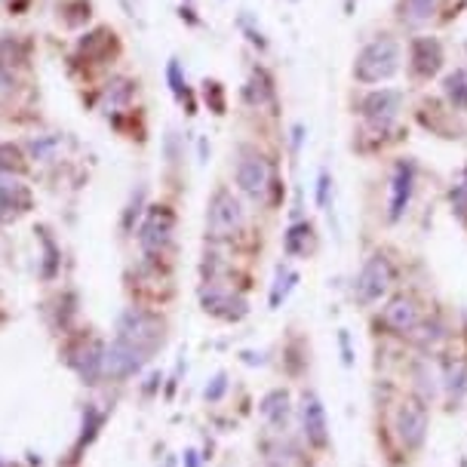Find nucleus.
Here are the masks:
<instances>
[{"instance_id": "nucleus-16", "label": "nucleus", "mask_w": 467, "mask_h": 467, "mask_svg": "<svg viewBox=\"0 0 467 467\" xmlns=\"http://www.w3.org/2000/svg\"><path fill=\"white\" fill-rule=\"evenodd\" d=\"M302 431L305 440L317 449H323L329 443V424H327V409H323L320 397L314 390L302 394Z\"/></svg>"}, {"instance_id": "nucleus-14", "label": "nucleus", "mask_w": 467, "mask_h": 467, "mask_svg": "<svg viewBox=\"0 0 467 467\" xmlns=\"http://www.w3.org/2000/svg\"><path fill=\"white\" fill-rule=\"evenodd\" d=\"M35 197L19 175H0V222H16L19 215L31 213Z\"/></svg>"}, {"instance_id": "nucleus-30", "label": "nucleus", "mask_w": 467, "mask_h": 467, "mask_svg": "<svg viewBox=\"0 0 467 467\" xmlns=\"http://www.w3.org/2000/svg\"><path fill=\"white\" fill-rule=\"evenodd\" d=\"M203 102L210 105L213 114L228 111V99H224V87L219 80H203Z\"/></svg>"}, {"instance_id": "nucleus-4", "label": "nucleus", "mask_w": 467, "mask_h": 467, "mask_svg": "<svg viewBox=\"0 0 467 467\" xmlns=\"http://www.w3.org/2000/svg\"><path fill=\"white\" fill-rule=\"evenodd\" d=\"M397 280V268L394 262L385 255V253H372L369 258L363 262L360 274L354 280V298L360 305H375L388 296L390 286Z\"/></svg>"}, {"instance_id": "nucleus-6", "label": "nucleus", "mask_w": 467, "mask_h": 467, "mask_svg": "<svg viewBox=\"0 0 467 467\" xmlns=\"http://www.w3.org/2000/svg\"><path fill=\"white\" fill-rule=\"evenodd\" d=\"M428 428H431V415H428L424 400L419 397L400 400V406L394 412V431H397L400 443L415 452V449H421L424 440H428Z\"/></svg>"}, {"instance_id": "nucleus-20", "label": "nucleus", "mask_w": 467, "mask_h": 467, "mask_svg": "<svg viewBox=\"0 0 467 467\" xmlns=\"http://www.w3.org/2000/svg\"><path fill=\"white\" fill-rule=\"evenodd\" d=\"M31 53H35V44H31L25 35H4L0 37V62L10 65V68L28 65Z\"/></svg>"}, {"instance_id": "nucleus-23", "label": "nucleus", "mask_w": 467, "mask_h": 467, "mask_svg": "<svg viewBox=\"0 0 467 467\" xmlns=\"http://www.w3.org/2000/svg\"><path fill=\"white\" fill-rule=\"evenodd\" d=\"M262 415L274 424V428H283L289 419V394L286 390L283 388L271 390V394L262 400Z\"/></svg>"}, {"instance_id": "nucleus-29", "label": "nucleus", "mask_w": 467, "mask_h": 467, "mask_svg": "<svg viewBox=\"0 0 467 467\" xmlns=\"http://www.w3.org/2000/svg\"><path fill=\"white\" fill-rule=\"evenodd\" d=\"M298 274L289 271V268H277V280H274V289H271V307H280V302H286V296L292 292V286H296Z\"/></svg>"}, {"instance_id": "nucleus-25", "label": "nucleus", "mask_w": 467, "mask_h": 467, "mask_svg": "<svg viewBox=\"0 0 467 467\" xmlns=\"http://www.w3.org/2000/svg\"><path fill=\"white\" fill-rule=\"evenodd\" d=\"M311 240H314V224L311 222H296L292 228L286 231V237H283V246H286L289 255H307V249H311Z\"/></svg>"}, {"instance_id": "nucleus-1", "label": "nucleus", "mask_w": 467, "mask_h": 467, "mask_svg": "<svg viewBox=\"0 0 467 467\" xmlns=\"http://www.w3.org/2000/svg\"><path fill=\"white\" fill-rule=\"evenodd\" d=\"M400 65H403L400 40L390 37V35H379L375 40H369L360 53H357L350 74H354L357 83L372 87V83H385V80L394 78V74L400 71Z\"/></svg>"}, {"instance_id": "nucleus-39", "label": "nucleus", "mask_w": 467, "mask_h": 467, "mask_svg": "<svg viewBox=\"0 0 467 467\" xmlns=\"http://www.w3.org/2000/svg\"><path fill=\"white\" fill-rule=\"evenodd\" d=\"M0 4H6L13 10V6H19V4H25V0H0Z\"/></svg>"}, {"instance_id": "nucleus-40", "label": "nucleus", "mask_w": 467, "mask_h": 467, "mask_svg": "<svg viewBox=\"0 0 467 467\" xmlns=\"http://www.w3.org/2000/svg\"><path fill=\"white\" fill-rule=\"evenodd\" d=\"M222 467H231V464H222Z\"/></svg>"}, {"instance_id": "nucleus-41", "label": "nucleus", "mask_w": 467, "mask_h": 467, "mask_svg": "<svg viewBox=\"0 0 467 467\" xmlns=\"http://www.w3.org/2000/svg\"><path fill=\"white\" fill-rule=\"evenodd\" d=\"M188 4H191V0H188Z\"/></svg>"}, {"instance_id": "nucleus-26", "label": "nucleus", "mask_w": 467, "mask_h": 467, "mask_svg": "<svg viewBox=\"0 0 467 467\" xmlns=\"http://www.w3.org/2000/svg\"><path fill=\"white\" fill-rule=\"evenodd\" d=\"M28 166V154L19 141H0V175H19Z\"/></svg>"}, {"instance_id": "nucleus-19", "label": "nucleus", "mask_w": 467, "mask_h": 467, "mask_svg": "<svg viewBox=\"0 0 467 467\" xmlns=\"http://www.w3.org/2000/svg\"><path fill=\"white\" fill-rule=\"evenodd\" d=\"M102 357H105V348H99V345H80L78 350H71V366L78 369V375H80L83 381H87V385H96V381L105 375Z\"/></svg>"}, {"instance_id": "nucleus-13", "label": "nucleus", "mask_w": 467, "mask_h": 467, "mask_svg": "<svg viewBox=\"0 0 467 467\" xmlns=\"http://www.w3.org/2000/svg\"><path fill=\"white\" fill-rule=\"evenodd\" d=\"M415 194V163L397 161L394 175H390V203H388V222H400L412 203Z\"/></svg>"}, {"instance_id": "nucleus-8", "label": "nucleus", "mask_w": 467, "mask_h": 467, "mask_svg": "<svg viewBox=\"0 0 467 467\" xmlns=\"http://www.w3.org/2000/svg\"><path fill=\"white\" fill-rule=\"evenodd\" d=\"M403 111V93L400 89H372L360 99V117L372 130L388 132Z\"/></svg>"}, {"instance_id": "nucleus-2", "label": "nucleus", "mask_w": 467, "mask_h": 467, "mask_svg": "<svg viewBox=\"0 0 467 467\" xmlns=\"http://www.w3.org/2000/svg\"><path fill=\"white\" fill-rule=\"evenodd\" d=\"M234 182L244 197H249L253 203H265L274 188V166L268 154H262L255 145H240L237 163H234Z\"/></svg>"}, {"instance_id": "nucleus-36", "label": "nucleus", "mask_w": 467, "mask_h": 467, "mask_svg": "<svg viewBox=\"0 0 467 467\" xmlns=\"http://www.w3.org/2000/svg\"><path fill=\"white\" fill-rule=\"evenodd\" d=\"M10 89H16V68L0 62V93H10Z\"/></svg>"}, {"instance_id": "nucleus-34", "label": "nucleus", "mask_w": 467, "mask_h": 467, "mask_svg": "<svg viewBox=\"0 0 467 467\" xmlns=\"http://www.w3.org/2000/svg\"><path fill=\"white\" fill-rule=\"evenodd\" d=\"M446 388L452 390H458V397L464 394V388H467V372H464V366H452V369H449V375H446Z\"/></svg>"}, {"instance_id": "nucleus-37", "label": "nucleus", "mask_w": 467, "mask_h": 467, "mask_svg": "<svg viewBox=\"0 0 467 467\" xmlns=\"http://www.w3.org/2000/svg\"><path fill=\"white\" fill-rule=\"evenodd\" d=\"M224 388H228V381H224V372H219L213 379V385H206V400H219L224 394Z\"/></svg>"}, {"instance_id": "nucleus-12", "label": "nucleus", "mask_w": 467, "mask_h": 467, "mask_svg": "<svg viewBox=\"0 0 467 467\" xmlns=\"http://www.w3.org/2000/svg\"><path fill=\"white\" fill-rule=\"evenodd\" d=\"M139 96V80L132 78H111L99 89V111L105 117H120L132 111V102Z\"/></svg>"}, {"instance_id": "nucleus-17", "label": "nucleus", "mask_w": 467, "mask_h": 467, "mask_svg": "<svg viewBox=\"0 0 467 467\" xmlns=\"http://www.w3.org/2000/svg\"><path fill=\"white\" fill-rule=\"evenodd\" d=\"M240 99H244V105L255 108V111H262V108L277 102V83H274L271 71L262 68V65H255L253 74H249L244 83V89H240Z\"/></svg>"}, {"instance_id": "nucleus-5", "label": "nucleus", "mask_w": 467, "mask_h": 467, "mask_svg": "<svg viewBox=\"0 0 467 467\" xmlns=\"http://www.w3.org/2000/svg\"><path fill=\"white\" fill-rule=\"evenodd\" d=\"M244 228V206L228 188H215L206 203V237L234 240Z\"/></svg>"}, {"instance_id": "nucleus-31", "label": "nucleus", "mask_w": 467, "mask_h": 467, "mask_svg": "<svg viewBox=\"0 0 467 467\" xmlns=\"http://www.w3.org/2000/svg\"><path fill=\"white\" fill-rule=\"evenodd\" d=\"M449 203H452V213L455 219L467 224V166H464V175L458 185H452V191H449Z\"/></svg>"}, {"instance_id": "nucleus-7", "label": "nucleus", "mask_w": 467, "mask_h": 467, "mask_svg": "<svg viewBox=\"0 0 467 467\" xmlns=\"http://www.w3.org/2000/svg\"><path fill=\"white\" fill-rule=\"evenodd\" d=\"M172 234H175V213L166 203H157L145 213V219L139 224V246L148 255H161L172 244Z\"/></svg>"}, {"instance_id": "nucleus-18", "label": "nucleus", "mask_w": 467, "mask_h": 467, "mask_svg": "<svg viewBox=\"0 0 467 467\" xmlns=\"http://www.w3.org/2000/svg\"><path fill=\"white\" fill-rule=\"evenodd\" d=\"M200 305H203L206 314L213 317H222V320H240V317H246V302L240 296H234L228 289H219V286H210L200 292Z\"/></svg>"}, {"instance_id": "nucleus-22", "label": "nucleus", "mask_w": 467, "mask_h": 467, "mask_svg": "<svg viewBox=\"0 0 467 467\" xmlns=\"http://www.w3.org/2000/svg\"><path fill=\"white\" fill-rule=\"evenodd\" d=\"M166 83H170L175 102L179 105L188 102V114H194V99H191V89H188V80H185V71H182L179 58H170V62H166Z\"/></svg>"}, {"instance_id": "nucleus-11", "label": "nucleus", "mask_w": 467, "mask_h": 467, "mask_svg": "<svg viewBox=\"0 0 467 467\" xmlns=\"http://www.w3.org/2000/svg\"><path fill=\"white\" fill-rule=\"evenodd\" d=\"M78 56L89 65H108L120 56V37L114 28H93L78 37Z\"/></svg>"}, {"instance_id": "nucleus-9", "label": "nucleus", "mask_w": 467, "mask_h": 467, "mask_svg": "<svg viewBox=\"0 0 467 467\" xmlns=\"http://www.w3.org/2000/svg\"><path fill=\"white\" fill-rule=\"evenodd\" d=\"M148 363V354L136 345L123 338H114L111 345L105 348V357H102V369L108 379L114 381H123V379H132L136 372H141V366Z\"/></svg>"}, {"instance_id": "nucleus-28", "label": "nucleus", "mask_w": 467, "mask_h": 467, "mask_svg": "<svg viewBox=\"0 0 467 467\" xmlns=\"http://www.w3.org/2000/svg\"><path fill=\"white\" fill-rule=\"evenodd\" d=\"M25 154L31 157V161H53V157L58 154V148H62V139L56 136V132H47V136H37L31 141H25Z\"/></svg>"}, {"instance_id": "nucleus-3", "label": "nucleus", "mask_w": 467, "mask_h": 467, "mask_svg": "<svg viewBox=\"0 0 467 467\" xmlns=\"http://www.w3.org/2000/svg\"><path fill=\"white\" fill-rule=\"evenodd\" d=\"M117 338L130 341V345L141 348L151 357L163 345L166 323L161 320V314L145 311V307H127V311L117 317Z\"/></svg>"}, {"instance_id": "nucleus-10", "label": "nucleus", "mask_w": 467, "mask_h": 467, "mask_svg": "<svg viewBox=\"0 0 467 467\" xmlns=\"http://www.w3.org/2000/svg\"><path fill=\"white\" fill-rule=\"evenodd\" d=\"M446 56H443V44L437 37H415L409 44V71H412L415 80H431L437 78L440 68H443Z\"/></svg>"}, {"instance_id": "nucleus-35", "label": "nucleus", "mask_w": 467, "mask_h": 467, "mask_svg": "<svg viewBox=\"0 0 467 467\" xmlns=\"http://www.w3.org/2000/svg\"><path fill=\"white\" fill-rule=\"evenodd\" d=\"M329 188H332L329 172H320V179H317V206H327V200H329Z\"/></svg>"}, {"instance_id": "nucleus-27", "label": "nucleus", "mask_w": 467, "mask_h": 467, "mask_svg": "<svg viewBox=\"0 0 467 467\" xmlns=\"http://www.w3.org/2000/svg\"><path fill=\"white\" fill-rule=\"evenodd\" d=\"M443 93L455 111H467V71L464 68H455L443 80Z\"/></svg>"}, {"instance_id": "nucleus-15", "label": "nucleus", "mask_w": 467, "mask_h": 467, "mask_svg": "<svg viewBox=\"0 0 467 467\" xmlns=\"http://www.w3.org/2000/svg\"><path fill=\"white\" fill-rule=\"evenodd\" d=\"M381 320H385V327L394 332V336H412V332L421 327V305L415 302L412 296H397V298H390L388 307L381 311Z\"/></svg>"}, {"instance_id": "nucleus-32", "label": "nucleus", "mask_w": 467, "mask_h": 467, "mask_svg": "<svg viewBox=\"0 0 467 467\" xmlns=\"http://www.w3.org/2000/svg\"><path fill=\"white\" fill-rule=\"evenodd\" d=\"M141 203H145V185H139L132 191L127 210H123V231H132V224H136V219L141 215Z\"/></svg>"}, {"instance_id": "nucleus-24", "label": "nucleus", "mask_w": 467, "mask_h": 467, "mask_svg": "<svg viewBox=\"0 0 467 467\" xmlns=\"http://www.w3.org/2000/svg\"><path fill=\"white\" fill-rule=\"evenodd\" d=\"M440 0H403L400 4V19L406 25H428L437 13Z\"/></svg>"}, {"instance_id": "nucleus-42", "label": "nucleus", "mask_w": 467, "mask_h": 467, "mask_svg": "<svg viewBox=\"0 0 467 467\" xmlns=\"http://www.w3.org/2000/svg\"><path fill=\"white\" fill-rule=\"evenodd\" d=\"M0 467H4V464H0Z\"/></svg>"}, {"instance_id": "nucleus-21", "label": "nucleus", "mask_w": 467, "mask_h": 467, "mask_svg": "<svg viewBox=\"0 0 467 467\" xmlns=\"http://www.w3.org/2000/svg\"><path fill=\"white\" fill-rule=\"evenodd\" d=\"M265 464L268 467H305V458L298 452L296 443H289V440H271V443H265Z\"/></svg>"}, {"instance_id": "nucleus-33", "label": "nucleus", "mask_w": 467, "mask_h": 467, "mask_svg": "<svg viewBox=\"0 0 467 467\" xmlns=\"http://www.w3.org/2000/svg\"><path fill=\"white\" fill-rule=\"evenodd\" d=\"M40 244H44V277L49 280L58 265V246L53 244V237H49L47 231H40Z\"/></svg>"}, {"instance_id": "nucleus-38", "label": "nucleus", "mask_w": 467, "mask_h": 467, "mask_svg": "<svg viewBox=\"0 0 467 467\" xmlns=\"http://www.w3.org/2000/svg\"><path fill=\"white\" fill-rule=\"evenodd\" d=\"M341 350H345V363L350 366V363H354V357H350V341H348V332H341Z\"/></svg>"}]
</instances>
